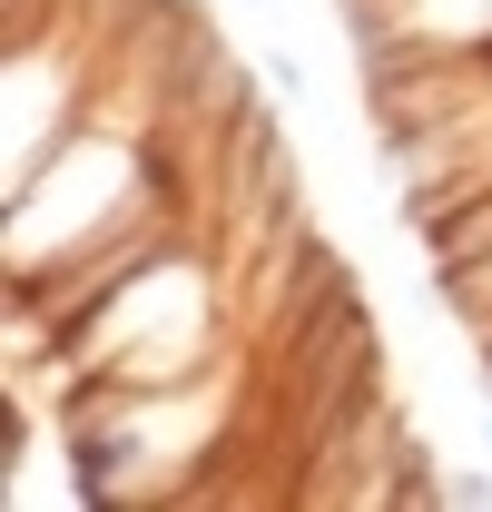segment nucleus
<instances>
[{
	"label": "nucleus",
	"instance_id": "nucleus-1",
	"mask_svg": "<svg viewBox=\"0 0 492 512\" xmlns=\"http://www.w3.org/2000/svg\"><path fill=\"white\" fill-rule=\"evenodd\" d=\"M237 10H266V0H237Z\"/></svg>",
	"mask_w": 492,
	"mask_h": 512
}]
</instances>
